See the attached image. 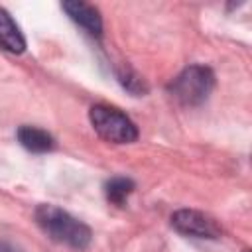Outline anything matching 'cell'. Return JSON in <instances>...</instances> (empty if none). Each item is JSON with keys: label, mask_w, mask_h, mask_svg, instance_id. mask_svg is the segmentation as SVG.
<instances>
[{"label": "cell", "mask_w": 252, "mask_h": 252, "mask_svg": "<svg viewBox=\"0 0 252 252\" xmlns=\"http://www.w3.org/2000/svg\"><path fill=\"white\" fill-rule=\"evenodd\" d=\"M35 222L51 240L69 248L83 250L91 244V228L55 205H39L35 209Z\"/></svg>", "instance_id": "obj_1"}, {"label": "cell", "mask_w": 252, "mask_h": 252, "mask_svg": "<svg viewBox=\"0 0 252 252\" xmlns=\"http://www.w3.org/2000/svg\"><path fill=\"white\" fill-rule=\"evenodd\" d=\"M215 89V75L205 65H191L183 69L171 83V96L183 106H199L203 104Z\"/></svg>", "instance_id": "obj_2"}, {"label": "cell", "mask_w": 252, "mask_h": 252, "mask_svg": "<svg viewBox=\"0 0 252 252\" xmlns=\"http://www.w3.org/2000/svg\"><path fill=\"white\" fill-rule=\"evenodd\" d=\"M89 120L94 132L110 144H132L138 140L136 124L114 106L94 104L89 110Z\"/></svg>", "instance_id": "obj_3"}, {"label": "cell", "mask_w": 252, "mask_h": 252, "mask_svg": "<svg viewBox=\"0 0 252 252\" xmlns=\"http://www.w3.org/2000/svg\"><path fill=\"white\" fill-rule=\"evenodd\" d=\"M171 226L179 234L193 236V238H219L222 232L213 217L193 209L175 211L171 215Z\"/></svg>", "instance_id": "obj_4"}, {"label": "cell", "mask_w": 252, "mask_h": 252, "mask_svg": "<svg viewBox=\"0 0 252 252\" xmlns=\"http://www.w3.org/2000/svg\"><path fill=\"white\" fill-rule=\"evenodd\" d=\"M61 8L67 12V16L77 26H81L91 35H100L102 33V18H100V14L94 6L87 4V2H81V0H65V2H61Z\"/></svg>", "instance_id": "obj_5"}, {"label": "cell", "mask_w": 252, "mask_h": 252, "mask_svg": "<svg viewBox=\"0 0 252 252\" xmlns=\"http://www.w3.org/2000/svg\"><path fill=\"white\" fill-rule=\"evenodd\" d=\"M0 47L6 49L8 53H24L26 49V37L22 33V30L18 28V24L14 22V18L0 8Z\"/></svg>", "instance_id": "obj_6"}, {"label": "cell", "mask_w": 252, "mask_h": 252, "mask_svg": "<svg viewBox=\"0 0 252 252\" xmlns=\"http://www.w3.org/2000/svg\"><path fill=\"white\" fill-rule=\"evenodd\" d=\"M16 136H18V142L28 152H33V154H45L55 148L51 134H47L45 130L35 128V126H20Z\"/></svg>", "instance_id": "obj_7"}, {"label": "cell", "mask_w": 252, "mask_h": 252, "mask_svg": "<svg viewBox=\"0 0 252 252\" xmlns=\"http://www.w3.org/2000/svg\"><path fill=\"white\" fill-rule=\"evenodd\" d=\"M132 191H134V181L128 177H112L104 187L106 199L116 207H124Z\"/></svg>", "instance_id": "obj_8"}, {"label": "cell", "mask_w": 252, "mask_h": 252, "mask_svg": "<svg viewBox=\"0 0 252 252\" xmlns=\"http://www.w3.org/2000/svg\"><path fill=\"white\" fill-rule=\"evenodd\" d=\"M118 81H120V85L128 91V93H132L134 96H142L144 93H148V85H146V81L134 71V69H130L128 65H124L122 69H118Z\"/></svg>", "instance_id": "obj_9"}, {"label": "cell", "mask_w": 252, "mask_h": 252, "mask_svg": "<svg viewBox=\"0 0 252 252\" xmlns=\"http://www.w3.org/2000/svg\"><path fill=\"white\" fill-rule=\"evenodd\" d=\"M0 252H22L16 244H12V242H0Z\"/></svg>", "instance_id": "obj_10"}]
</instances>
